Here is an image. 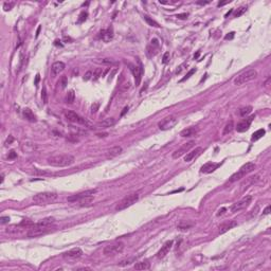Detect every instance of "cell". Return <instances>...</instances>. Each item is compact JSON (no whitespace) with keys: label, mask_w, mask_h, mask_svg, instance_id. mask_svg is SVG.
Listing matches in <instances>:
<instances>
[{"label":"cell","mask_w":271,"mask_h":271,"mask_svg":"<svg viewBox=\"0 0 271 271\" xmlns=\"http://www.w3.org/2000/svg\"><path fill=\"white\" fill-rule=\"evenodd\" d=\"M95 193H96V189H87L85 192H81V193H79V194H75V195H72V196L68 197V201H70V202L79 201V200L82 199V198L93 196Z\"/></svg>","instance_id":"obj_14"},{"label":"cell","mask_w":271,"mask_h":271,"mask_svg":"<svg viewBox=\"0 0 271 271\" xmlns=\"http://www.w3.org/2000/svg\"><path fill=\"white\" fill-rule=\"evenodd\" d=\"M39 79H40V75L37 74V75H36V79H35V85H37V84H38Z\"/></svg>","instance_id":"obj_53"},{"label":"cell","mask_w":271,"mask_h":271,"mask_svg":"<svg viewBox=\"0 0 271 271\" xmlns=\"http://www.w3.org/2000/svg\"><path fill=\"white\" fill-rule=\"evenodd\" d=\"M230 1H225V2H219L218 3V7H221V5H225V3H229Z\"/></svg>","instance_id":"obj_57"},{"label":"cell","mask_w":271,"mask_h":271,"mask_svg":"<svg viewBox=\"0 0 271 271\" xmlns=\"http://www.w3.org/2000/svg\"><path fill=\"white\" fill-rule=\"evenodd\" d=\"M177 123H178V118L175 115H170V117H167L159 122L158 127L160 128L161 130H168L170 128H173Z\"/></svg>","instance_id":"obj_9"},{"label":"cell","mask_w":271,"mask_h":271,"mask_svg":"<svg viewBox=\"0 0 271 271\" xmlns=\"http://www.w3.org/2000/svg\"><path fill=\"white\" fill-rule=\"evenodd\" d=\"M138 62H139V66H140V67H137V66H134V65H131V64H129V67H130V71L132 72V75H134V83H136V86H139V85H140L141 75H142V73H143V69H142V64H141L140 60H138Z\"/></svg>","instance_id":"obj_12"},{"label":"cell","mask_w":271,"mask_h":271,"mask_svg":"<svg viewBox=\"0 0 271 271\" xmlns=\"http://www.w3.org/2000/svg\"><path fill=\"white\" fill-rule=\"evenodd\" d=\"M254 168H255V164L252 163V162H248V163L244 164L238 170V172H236L235 174L232 175L230 180H229V182H235L237 180L242 179L246 175H248V174H250L251 172H253Z\"/></svg>","instance_id":"obj_4"},{"label":"cell","mask_w":271,"mask_h":271,"mask_svg":"<svg viewBox=\"0 0 271 271\" xmlns=\"http://www.w3.org/2000/svg\"><path fill=\"white\" fill-rule=\"evenodd\" d=\"M74 157L69 153H60V155H54L48 158V163L52 166L56 167H65L69 166L74 163Z\"/></svg>","instance_id":"obj_2"},{"label":"cell","mask_w":271,"mask_h":271,"mask_svg":"<svg viewBox=\"0 0 271 271\" xmlns=\"http://www.w3.org/2000/svg\"><path fill=\"white\" fill-rule=\"evenodd\" d=\"M246 10H247V7H240L239 9H237V10H236L235 14H234V16H235V17H239L240 15H242V14L245 13Z\"/></svg>","instance_id":"obj_35"},{"label":"cell","mask_w":271,"mask_h":271,"mask_svg":"<svg viewBox=\"0 0 271 271\" xmlns=\"http://www.w3.org/2000/svg\"><path fill=\"white\" fill-rule=\"evenodd\" d=\"M127 111H128V107H127V106H125V107L123 108V111L121 112V117H123V115H124V114L126 113Z\"/></svg>","instance_id":"obj_52"},{"label":"cell","mask_w":271,"mask_h":271,"mask_svg":"<svg viewBox=\"0 0 271 271\" xmlns=\"http://www.w3.org/2000/svg\"><path fill=\"white\" fill-rule=\"evenodd\" d=\"M187 16H189V14L183 13V14H178L176 17H177V18H179V19H186V18H187Z\"/></svg>","instance_id":"obj_45"},{"label":"cell","mask_w":271,"mask_h":271,"mask_svg":"<svg viewBox=\"0 0 271 271\" xmlns=\"http://www.w3.org/2000/svg\"><path fill=\"white\" fill-rule=\"evenodd\" d=\"M9 221H10V217H9V216H3V217H1V218H0V222H1L2 225L7 223Z\"/></svg>","instance_id":"obj_43"},{"label":"cell","mask_w":271,"mask_h":271,"mask_svg":"<svg viewBox=\"0 0 271 271\" xmlns=\"http://www.w3.org/2000/svg\"><path fill=\"white\" fill-rule=\"evenodd\" d=\"M115 124V119L114 118H109V119H105L102 122H98L96 124V127L98 128H105V127H111L112 125Z\"/></svg>","instance_id":"obj_24"},{"label":"cell","mask_w":271,"mask_h":271,"mask_svg":"<svg viewBox=\"0 0 271 271\" xmlns=\"http://www.w3.org/2000/svg\"><path fill=\"white\" fill-rule=\"evenodd\" d=\"M195 72H196V69H195V68L191 69V70H189V71L187 72V73H186V75H185V76H184V77H183V79H181V81H180V82H184V81H185V79H189V77H191V76H192V75L194 74V73H195Z\"/></svg>","instance_id":"obj_36"},{"label":"cell","mask_w":271,"mask_h":271,"mask_svg":"<svg viewBox=\"0 0 271 271\" xmlns=\"http://www.w3.org/2000/svg\"><path fill=\"white\" fill-rule=\"evenodd\" d=\"M162 62H163V64H167V62H170V52L164 53L163 58H162Z\"/></svg>","instance_id":"obj_40"},{"label":"cell","mask_w":271,"mask_h":271,"mask_svg":"<svg viewBox=\"0 0 271 271\" xmlns=\"http://www.w3.org/2000/svg\"><path fill=\"white\" fill-rule=\"evenodd\" d=\"M129 87H130V83H129V82H124L121 85V90H122V91H126L127 89H129Z\"/></svg>","instance_id":"obj_38"},{"label":"cell","mask_w":271,"mask_h":271,"mask_svg":"<svg viewBox=\"0 0 271 271\" xmlns=\"http://www.w3.org/2000/svg\"><path fill=\"white\" fill-rule=\"evenodd\" d=\"M138 199H139V195H138L137 193L130 194V195L124 197V198H123V199H122L121 201L117 204L115 210H117V211H122V210L127 209V208H129V206H132L134 203L137 202Z\"/></svg>","instance_id":"obj_7"},{"label":"cell","mask_w":271,"mask_h":271,"mask_svg":"<svg viewBox=\"0 0 271 271\" xmlns=\"http://www.w3.org/2000/svg\"><path fill=\"white\" fill-rule=\"evenodd\" d=\"M131 261H132V259H125V261H122L121 263H120V266H126V265H129V264H131Z\"/></svg>","instance_id":"obj_46"},{"label":"cell","mask_w":271,"mask_h":271,"mask_svg":"<svg viewBox=\"0 0 271 271\" xmlns=\"http://www.w3.org/2000/svg\"><path fill=\"white\" fill-rule=\"evenodd\" d=\"M64 114H65L66 119L68 120L69 122L71 123H76V124H81V125H85L86 127H92V125L90 122H88L86 119L82 118L81 115L74 112V111L71 110H65L64 111Z\"/></svg>","instance_id":"obj_5"},{"label":"cell","mask_w":271,"mask_h":271,"mask_svg":"<svg viewBox=\"0 0 271 271\" xmlns=\"http://www.w3.org/2000/svg\"><path fill=\"white\" fill-rule=\"evenodd\" d=\"M225 210H227V209H225V208H221V209H220V210H219V211H218V213H217V216L222 215V214L225 213Z\"/></svg>","instance_id":"obj_51"},{"label":"cell","mask_w":271,"mask_h":271,"mask_svg":"<svg viewBox=\"0 0 271 271\" xmlns=\"http://www.w3.org/2000/svg\"><path fill=\"white\" fill-rule=\"evenodd\" d=\"M66 85H67V77H66V76H62V88H65Z\"/></svg>","instance_id":"obj_48"},{"label":"cell","mask_w":271,"mask_h":271,"mask_svg":"<svg viewBox=\"0 0 271 271\" xmlns=\"http://www.w3.org/2000/svg\"><path fill=\"white\" fill-rule=\"evenodd\" d=\"M233 128H234V124H233V121H229L227 124H225V128H223V132L222 134H230L232 130H233Z\"/></svg>","instance_id":"obj_30"},{"label":"cell","mask_w":271,"mask_h":271,"mask_svg":"<svg viewBox=\"0 0 271 271\" xmlns=\"http://www.w3.org/2000/svg\"><path fill=\"white\" fill-rule=\"evenodd\" d=\"M53 223H54V218H52V217H48V218H45L38 223H34L32 227H30L28 236L29 237H36V236L43 235V234L51 230V228H52L51 225Z\"/></svg>","instance_id":"obj_1"},{"label":"cell","mask_w":271,"mask_h":271,"mask_svg":"<svg viewBox=\"0 0 271 271\" xmlns=\"http://www.w3.org/2000/svg\"><path fill=\"white\" fill-rule=\"evenodd\" d=\"M87 16H88V13H87V12H82V13L79 14V19H77V23L84 22V21L87 19Z\"/></svg>","instance_id":"obj_34"},{"label":"cell","mask_w":271,"mask_h":271,"mask_svg":"<svg viewBox=\"0 0 271 271\" xmlns=\"http://www.w3.org/2000/svg\"><path fill=\"white\" fill-rule=\"evenodd\" d=\"M265 134H266L265 129H258V130H256L255 132H253V134H252V137H251V140L252 141L258 140V139H261Z\"/></svg>","instance_id":"obj_28"},{"label":"cell","mask_w":271,"mask_h":271,"mask_svg":"<svg viewBox=\"0 0 271 271\" xmlns=\"http://www.w3.org/2000/svg\"><path fill=\"white\" fill-rule=\"evenodd\" d=\"M199 53H200V52H197L196 54H195V55H194V57H195V58H197V57H198V56H199Z\"/></svg>","instance_id":"obj_59"},{"label":"cell","mask_w":271,"mask_h":271,"mask_svg":"<svg viewBox=\"0 0 271 271\" xmlns=\"http://www.w3.org/2000/svg\"><path fill=\"white\" fill-rule=\"evenodd\" d=\"M74 98H75L74 91H73V90H70V91L67 93V95H66L65 101H66V103H68V104H72V103L74 102Z\"/></svg>","instance_id":"obj_29"},{"label":"cell","mask_w":271,"mask_h":271,"mask_svg":"<svg viewBox=\"0 0 271 271\" xmlns=\"http://www.w3.org/2000/svg\"><path fill=\"white\" fill-rule=\"evenodd\" d=\"M150 268V263H148L147 261H139L137 264L134 265V269L137 270H147Z\"/></svg>","instance_id":"obj_27"},{"label":"cell","mask_w":271,"mask_h":271,"mask_svg":"<svg viewBox=\"0 0 271 271\" xmlns=\"http://www.w3.org/2000/svg\"><path fill=\"white\" fill-rule=\"evenodd\" d=\"M92 74H93V73H92L91 71H88V72H87V73H86V74L84 75V81H88V79H91V77H92Z\"/></svg>","instance_id":"obj_44"},{"label":"cell","mask_w":271,"mask_h":271,"mask_svg":"<svg viewBox=\"0 0 271 271\" xmlns=\"http://www.w3.org/2000/svg\"><path fill=\"white\" fill-rule=\"evenodd\" d=\"M13 5H14L13 2H10V3H9V2H5V3L3 4V9L5 11H10L11 9L13 7Z\"/></svg>","instance_id":"obj_42"},{"label":"cell","mask_w":271,"mask_h":271,"mask_svg":"<svg viewBox=\"0 0 271 271\" xmlns=\"http://www.w3.org/2000/svg\"><path fill=\"white\" fill-rule=\"evenodd\" d=\"M98 37L102 40H104L105 43L110 41L113 38V29H112V26H109L106 30H102L101 32L98 33Z\"/></svg>","instance_id":"obj_15"},{"label":"cell","mask_w":271,"mask_h":271,"mask_svg":"<svg viewBox=\"0 0 271 271\" xmlns=\"http://www.w3.org/2000/svg\"><path fill=\"white\" fill-rule=\"evenodd\" d=\"M197 132H198V128L197 127H187L180 132V136L183 138H189L195 136Z\"/></svg>","instance_id":"obj_21"},{"label":"cell","mask_w":271,"mask_h":271,"mask_svg":"<svg viewBox=\"0 0 271 271\" xmlns=\"http://www.w3.org/2000/svg\"><path fill=\"white\" fill-rule=\"evenodd\" d=\"M210 1H197V3L198 4H208Z\"/></svg>","instance_id":"obj_54"},{"label":"cell","mask_w":271,"mask_h":271,"mask_svg":"<svg viewBox=\"0 0 271 271\" xmlns=\"http://www.w3.org/2000/svg\"><path fill=\"white\" fill-rule=\"evenodd\" d=\"M144 19H145V21H146L149 26H155V28H159V23L157 22V21H155L153 19H151V18H149L148 16H144Z\"/></svg>","instance_id":"obj_31"},{"label":"cell","mask_w":271,"mask_h":271,"mask_svg":"<svg viewBox=\"0 0 271 271\" xmlns=\"http://www.w3.org/2000/svg\"><path fill=\"white\" fill-rule=\"evenodd\" d=\"M102 74H103V71H102V68H96L93 71V74H92V79H98L100 76H102Z\"/></svg>","instance_id":"obj_33"},{"label":"cell","mask_w":271,"mask_h":271,"mask_svg":"<svg viewBox=\"0 0 271 271\" xmlns=\"http://www.w3.org/2000/svg\"><path fill=\"white\" fill-rule=\"evenodd\" d=\"M182 67H183V65H182V66H180V67H179V69H177V71H176V73H177V74H179L180 72H181V70H182V69H183Z\"/></svg>","instance_id":"obj_56"},{"label":"cell","mask_w":271,"mask_h":271,"mask_svg":"<svg viewBox=\"0 0 271 271\" xmlns=\"http://www.w3.org/2000/svg\"><path fill=\"white\" fill-rule=\"evenodd\" d=\"M82 255H83L82 249L73 248V249H71V250H69V251L65 252V253L62 254V256H64V258L67 259V261H74V259H79V257H82Z\"/></svg>","instance_id":"obj_11"},{"label":"cell","mask_w":271,"mask_h":271,"mask_svg":"<svg viewBox=\"0 0 271 271\" xmlns=\"http://www.w3.org/2000/svg\"><path fill=\"white\" fill-rule=\"evenodd\" d=\"M21 148H22L23 151H26V153H32L36 149V144L31 143V142H24V143L21 145Z\"/></svg>","instance_id":"obj_26"},{"label":"cell","mask_w":271,"mask_h":271,"mask_svg":"<svg viewBox=\"0 0 271 271\" xmlns=\"http://www.w3.org/2000/svg\"><path fill=\"white\" fill-rule=\"evenodd\" d=\"M218 166H220V163H215V162H208V163L203 164L201 168H200V172L203 174H210L214 172V170L217 168Z\"/></svg>","instance_id":"obj_18"},{"label":"cell","mask_w":271,"mask_h":271,"mask_svg":"<svg viewBox=\"0 0 271 271\" xmlns=\"http://www.w3.org/2000/svg\"><path fill=\"white\" fill-rule=\"evenodd\" d=\"M251 201H252V196L248 195V196L244 197L242 199H240L239 201L235 202L233 206H231V212L236 213V212H238V211H240V210L246 209V208L251 203Z\"/></svg>","instance_id":"obj_10"},{"label":"cell","mask_w":271,"mask_h":271,"mask_svg":"<svg viewBox=\"0 0 271 271\" xmlns=\"http://www.w3.org/2000/svg\"><path fill=\"white\" fill-rule=\"evenodd\" d=\"M234 34H235V33H234V32L229 33L228 35H225V39H232V38L234 37Z\"/></svg>","instance_id":"obj_47"},{"label":"cell","mask_w":271,"mask_h":271,"mask_svg":"<svg viewBox=\"0 0 271 271\" xmlns=\"http://www.w3.org/2000/svg\"><path fill=\"white\" fill-rule=\"evenodd\" d=\"M65 68H66V66H65V64L62 62H54L52 65V67H51V70H52V72H53V74H59L60 72H62L64 70H65Z\"/></svg>","instance_id":"obj_23"},{"label":"cell","mask_w":271,"mask_h":271,"mask_svg":"<svg viewBox=\"0 0 271 271\" xmlns=\"http://www.w3.org/2000/svg\"><path fill=\"white\" fill-rule=\"evenodd\" d=\"M41 98H43V102L45 103V104L48 103V94H47L46 87H43V90H41Z\"/></svg>","instance_id":"obj_37"},{"label":"cell","mask_w":271,"mask_h":271,"mask_svg":"<svg viewBox=\"0 0 271 271\" xmlns=\"http://www.w3.org/2000/svg\"><path fill=\"white\" fill-rule=\"evenodd\" d=\"M23 115H24V118L28 120V121L30 122H36V117L35 114L33 113V111L31 110V109H29V108H26V109H23Z\"/></svg>","instance_id":"obj_25"},{"label":"cell","mask_w":271,"mask_h":271,"mask_svg":"<svg viewBox=\"0 0 271 271\" xmlns=\"http://www.w3.org/2000/svg\"><path fill=\"white\" fill-rule=\"evenodd\" d=\"M232 12H233V10H230V11H229V12H228V13H227V14H225V17H228V16H229V15H230V14H231V13H232Z\"/></svg>","instance_id":"obj_58"},{"label":"cell","mask_w":271,"mask_h":271,"mask_svg":"<svg viewBox=\"0 0 271 271\" xmlns=\"http://www.w3.org/2000/svg\"><path fill=\"white\" fill-rule=\"evenodd\" d=\"M251 111H252L251 106H246V107H244V108L240 109V115H242V117H245V115H247V114L250 113Z\"/></svg>","instance_id":"obj_32"},{"label":"cell","mask_w":271,"mask_h":271,"mask_svg":"<svg viewBox=\"0 0 271 271\" xmlns=\"http://www.w3.org/2000/svg\"><path fill=\"white\" fill-rule=\"evenodd\" d=\"M202 151H203L202 147H196L194 150H192V151H189V153H186L185 157H184V161H185V162H191V161L194 160L195 158L198 157Z\"/></svg>","instance_id":"obj_19"},{"label":"cell","mask_w":271,"mask_h":271,"mask_svg":"<svg viewBox=\"0 0 271 271\" xmlns=\"http://www.w3.org/2000/svg\"><path fill=\"white\" fill-rule=\"evenodd\" d=\"M7 158H9L10 160H12V159H15V158H17V153L15 151V150H11L10 153H9V156H7Z\"/></svg>","instance_id":"obj_41"},{"label":"cell","mask_w":271,"mask_h":271,"mask_svg":"<svg viewBox=\"0 0 271 271\" xmlns=\"http://www.w3.org/2000/svg\"><path fill=\"white\" fill-rule=\"evenodd\" d=\"M270 213V206H268L266 209L264 210V212H263V215H268Z\"/></svg>","instance_id":"obj_49"},{"label":"cell","mask_w":271,"mask_h":271,"mask_svg":"<svg viewBox=\"0 0 271 271\" xmlns=\"http://www.w3.org/2000/svg\"><path fill=\"white\" fill-rule=\"evenodd\" d=\"M194 144H195V142L194 141H189V142H187V143L183 144L182 146L179 147L177 150H175L173 153V158L174 159H178L179 157H181L182 155H184V153H187V151H189L191 148H192L193 146H194Z\"/></svg>","instance_id":"obj_13"},{"label":"cell","mask_w":271,"mask_h":271,"mask_svg":"<svg viewBox=\"0 0 271 271\" xmlns=\"http://www.w3.org/2000/svg\"><path fill=\"white\" fill-rule=\"evenodd\" d=\"M123 250H124V244L121 242H118L106 246L104 250H103V252H104L105 255H114L118 254V253H121Z\"/></svg>","instance_id":"obj_8"},{"label":"cell","mask_w":271,"mask_h":271,"mask_svg":"<svg viewBox=\"0 0 271 271\" xmlns=\"http://www.w3.org/2000/svg\"><path fill=\"white\" fill-rule=\"evenodd\" d=\"M122 147L121 146H113L111 147L110 149L108 150L107 153H106V157L108 158V159H111V158H114L117 157V156H119L120 153H122Z\"/></svg>","instance_id":"obj_22"},{"label":"cell","mask_w":271,"mask_h":271,"mask_svg":"<svg viewBox=\"0 0 271 271\" xmlns=\"http://www.w3.org/2000/svg\"><path fill=\"white\" fill-rule=\"evenodd\" d=\"M256 76H257V72H256V70H254V69H250V70H248V71H246V72H244V73H242V74H239L238 76L234 79V84H235L236 86L244 85V84H246V83H248V82H250V81H252V79H254Z\"/></svg>","instance_id":"obj_6"},{"label":"cell","mask_w":271,"mask_h":271,"mask_svg":"<svg viewBox=\"0 0 271 271\" xmlns=\"http://www.w3.org/2000/svg\"><path fill=\"white\" fill-rule=\"evenodd\" d=\"M57 199V194L53 192L38 193L33 197V201L37 204H49Z\"/></svg>","instance_id":"obj_3"},{"label":"cell","mask_w":271,"mask_h":271,"mask_svg":"<svg viewBox=\"0 0 271 271\" xmlns=\"http://www.w3.org/2000/svg\"><path fill=\"white\" fill-rule=\"evenodd\" d=\"M236 225H237V223H236L235 221H233V220H229V221L223 222V223H221V225L218 227L219 233H220V234H223V233L228 232L229 230H231L232 228H234Z\"/></svg>","instance_id":"obj_20"},{"label":"cell","mask_w":271,"mask_h":271,"mask_svg":"<svg viewBox=\"0 0 271 271\" xmlns=\"http://www.w3.org/2000/svg\"><path fill=\"white\" fill-rule=\"evenodd\" d=\"M98 107H100V103H98V102H96V103H93V104H92V106H91V112H92V113H95V112L98 110Z\"/></svg>","instance_id":"obj_39"},{"label":"cell","mask_w":271,"mask_h":271,"mask_svg":"<svg viewBox=\"0 0 271 271\" xmlns=\"http://www.w3.org/2000/svg\"><path fill=\"white\" fill-rule=\"evenodd\" d=\"M173 244H174L173 240H168V242H165V244L161 247V249L159 250V252L157 253V257L158 258L165 257L166 254H168V252H170V250L172 249V247H173Z\"/></svg>","instance_id":"obj_17"},{"label":"cell","mask_w":271,"mask_h":271,"mask_svg":"<svg viewBox=\"0 0 271 271\" xmlns=\"http://www.w3.org/2000/svg\"><path fill=\"white\" fill-rule=\"evenodd\" d=\"M253 119H254V115H251V117L248 118V119H244L242 121H240L238 124H237V126H236V130L238 131V132H244V131L248 130Z\"/></svg>","instance_id":"obj_16"},{"label":"cell","mask_w":271,"mask_h":271,"mask_svg":"<svg viewBox=\"0 0 271 271\" xmlns=\"http://www.w3.org/2000/svg\"><path fill=\"white\" fill-rule=\"evenodd\" d=\"M40 29H41V26H38V29H37V31H36V37H38V35H39V32H40Z\"/></svg>","instance_id":"obj_55"},{"label":"cell","mask_w":271,"mask_h":271,"mask_svg":"<svg viewBox=\"0 0 271 271\" xmlns=\"http://www.w3.org/2000/svg\"><path fill=\"white\" fill-rule=\"evenodd\" d=\"M13 140H14V138L12 137V136H10V137H9V139L7 140V142H5V144H7V145H9V144H11L12 142H13Z\"/></svg>","instance_id":"obj_50"}]
</instances>
